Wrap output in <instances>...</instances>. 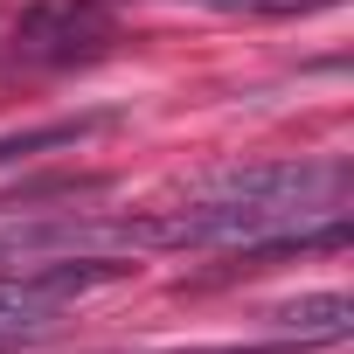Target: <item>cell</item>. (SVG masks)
<instances>
[{
	"instance_id": "obj_2",
	"label": "cell",
	"mask_w": 354,
	"mask_h": 354,
	"mask_svg": "<svg viewBox=\"0 0 354 354\" xmlns=\"http://www.w3.org/2000/svg\"><path fill=\"white\" fill-rule=\"evenodd\" d=\"M111 42V8L104 0H35L15 21L8 56L15 63H77Z\"/></svg>"
},
{
	"instance_id": "obj_3",
	"label": "cell",
	"mask_w": 354,
	"mask_h": 354,
	"mask_svg": "<svg viewBox=\"0 0 354 354\" xmlns=\"http://www.w3.org/2000/svg\"><path fill=\"white\" fill-rule=\"evenodd\" d=\"M271 326L292 333V340H347V333H354V299H347V292H313V299L278 306Z\"/></svg>"
},
{
	"instance_id": "obj_1",
	"label": "cell",
	"mask_w": 354,
	"mask_h": 354,
	"mask_svg": "<svg viewBox=\"0 0 354 354\" xmlns=\"http://www.w3.org/2000/svg\"><path fill=\"white\" fill-rule=\"evenodd\" d=\"M132 278L125 257H97V250H70V257H21L0 271V340H21L35 326H49L63 306H77L97 285Z\"/></svg>"
},
{
	"instance_id": "obj_4",
	"label": "cell",
	"mask_w": 354,
	"mask_h": 354,
	"mask_svg": "<svg viewBox=\"0 0 354 354\" xmlns=\"http://www.w3.org/2000/svg\"><path fill=\"white\" fill-rule=\"evenodd\" d=\"M104 118H63V125H35V132H8L0 139V160H28V153H42V146H77L84 132H97Z\"/></svg>"
}]
</instances>
